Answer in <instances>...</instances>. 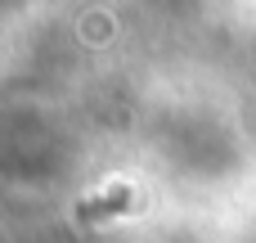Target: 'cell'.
Wrapping results in <instances>:
<instances>
[{
    "mask_svg": "<svg viewBox=\"0 0 256 243\" xmlns=\"http://www.w3.org/2000/svg\"><path fill=\"white\" fill-rule=\"evenodd\" d=\"M130 203V189H117L112 198H104V203H90V207H81V216H104V212H117V207H126Z\"/></svg>",
    "mask_w": 256,
    "mask_h": 243,
    "instance_id": "6da1fadb",
    "label": "cell"
}]
</instances>
